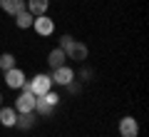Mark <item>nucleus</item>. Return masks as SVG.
Listing matches in <instances>:
<instances>
[{
    "label": "nucleus",
    "instance_id": "1",
    "mask_svg": "<svg viewBox=\"0 0 149 137\" xmlns=\"http://www.w3.org/2000/svg\"><path fill=\"white\" fill-rule=\"evenodd\" d=\"M60 48L65 50L67 60H74V63H85L87 60V45L80 40H74L72 35H62L60 37Z\"/></svg>",
    "mask_w": 149,
    "mask_h": 137
},
{
    "label": "nucleus",
    "instance_id": "2",
    "mask_svg": "<svg viewBox=\"0 0 149 137\" xmlns=\"http://www.w3.org/2000/svg\"><path fill=\"white\" fill-rule=\"evenodd\" d=\"M22 90H30L35 97H40V95H45L47 90H52V77H50V75H45V72H40V75H35L30 82L25 80Z\"/></svg>",
    "mask_w": 149,
    "mask_h": 137
},
{
    "label": "nucleus",
    "instance_id": "3",
    "mask_svg": "<svg viewBox=\"0 0 149 137\" xmlns=\"http://www.w3.org/2000/svg\"><path fill=\"white\" fill-rule=\"evenodd\" d=\"M5 85L10 90H22V85H25V72H22L20 67L5 70Z\"/></svg>",
    "mask_w": 149,
    "mask_h": 137
},
{
    "label": "nucleus",
    "instance_id": "4",
    "mask_svg": "<svg viewBox=\"0 0 149 137\" xmlns=\"http://www.w3.org/2000/svg\"><path fill=\"white\" fill-rule=\"evenodd\" d=\"M50 77H52V85H62V87H65L67 82H72V80H74V70L67 67V65H62V67H55Z\"/></svg>",
    "mask_w": 149,
    "mask_h": 137
},
{
    "label": "nucleus",
    "instance_id": "5",
    "mask_svg": "<svg viewBox=\"0 0 149 137\" xmlns=\"http://www.w3.org/2000/svg\"><path fill=\"white\" fill-rule=\"evenodd\" d=\"M32 27H35V32H37V35L47 37V35H52L55 22H52V18H47V15H37L35 20H32Z\"/></svg>",
    "mask_w": 149,
    "mask_h": 137
},
{
    "label": "nucleus",
    "instance_id": "6",
    "mask_svg": "<svg viewBox=\"0 0 149 137\" xmlns=\"http://www.w3.org/2000/svg\"><path fill=\"white\" fill-rule=\"evenodd\" d=\"M35 100L37 97L32 95L30 90H22V95L17 97V102H15V112H32L35 110Z\"/></svg>",
    "mask_w": 149,
    "mask_h": 137
},
{
    "label": "nucleus",
    "instance_id": "7",
    "mask_svg": "<svg viewBox=\"0 0 149 137\" xmlns=\"http://www.w3.org/2000/svg\"><path fill=\"white\" fill-rule=\"evenodd\" d=\"M119 135L122 137H137L139 135V122L134 120V117H122L119 120Z\"/></svg>",
    "mask_w": 149,
    "mask_h": 137
},
{
    "label": "nucleus",
    "instance_id": "8",
    "mask_svg": "<svg viewBox=\"0 0 149 137\" xmlns=\"http://www.w3.org/2000/svg\"><path fill=\"white\" fill-rule=\"evenodd\" d=\"M0 8H3L8 15H13V18H15L17 13L27 10V8H25V0H0Z\"/></svg>",
    "mask_w": 149,
    "mask_h": 137
},
{
    "label": "nucleus",
    "instance_id": "9",
    "mask_svg": "<svg viewBox=\"0 0 149 137\" xmlns=\"http://www.w3.org/2000/svg\"><path fill=\"white\" fill-rule=\"evenodd\" d=\"M25 8H27V13H32V15H45L47 13V8H50V0H25Z\"/></svg>",
    "mask_w": 149,
    "mask_h": 137
},
{
    "label": "nucleus",
    "instance_id": "10",
    "mask_svg": "<svg viewBox=\"0 0 149 137\" xmlns=\"http://www.w3.org/2000/svg\"><path fill=\"white\" fill-rule=\"evenodd\" d=\"M15 127L17 130H32L35 127V112H17Z\"/></svg>",
    "mask_w": 149,
    "mask_h": 137
},
{
    "label": "nucleus",
    "instance_id": "11",
    "mask_svg": "<svg viewBox=\"0 0 149 137\" xmlns=\"http://www.w3.org/2000/svg\"><path fill=\"white\" fill-rule=\"evenodd\" d=\"M65 60H67V55H65V50H62V48L50 50V55H47V65H50L52 70H55V67H62Z\"/></svg>",
    "mask_w": 149,
    "mask_h": 137
},
{
    "label": "nucleus",
    "instance_id": "12",
    "mask_svg": "<svg viewBox=\"0 0 149 137\" xmlns=\"http://www.w3.org/2000/svg\"><path fill=\"white\" fill-rule=\"evenodd\" d=\"M15 120H17L15 107H0V122L5 127H15Z\"/></svg>",
    "mask_w": 149,
    "mask_h": 137
},
{
    "label": "nucleus",
    "instance_id": "13",
    "mask_svg": "<svg viewBox=\"0 0 149 137\" xmlns=\"http://www.w3.org/2000/svg\"><path fill=\"white\" fill-rule=\"evenodd\" d=\"M32 20H35V15H32V13H27V10H22V13H17V15H15V22H17V27H20V30L32 27Z\"/></svg>",
    "mask_w": 149,
    "mask_h": 137
},
{
    "label": "nucleus",
    "instance_id": "14",
    "mask_svg": "<svg viewBox=\"0 0 149 137\" xmlns=\"http://www.w3.org/2000/svg\"><path fill=\"white\" fill-rule=\"evenodd\" d=\"M52 110H55L52 105H47L42 97H37V100H35V110H32V112H35V115H42V117H50V115H52Z\"/></svg>",
    "mask_w": 149,
    "mask_h": 137
},
{
    "label": "nucleus",
    "instance_id": "15",
    "mask_svg": "<svg viewBox=\"0 0 149 137\" xmlns=\"http://www.w3.org/2000/svg\"><path fill=\"white\" fill-rule=\"evenodd\" d=\"M10 67H15V55L13 53H3L0 55V70L5 72V70H10Z\"/></svg>",
    "mask_w": 149,
    "mask_h": 137
},
{
    "label": "nucleus",
    "instance_id": "16",
    "mask_svg": "<svg viewBox=\"0 0 149 137\" xmlns=\"http://www.w3.org/2000/svg\"><path fill=\"white\" fill-rule=\"evenodd\" d=\"M40 97H42V100L47 102V105H52V107H57V102H60L57 92H52V90H47V92H45V95H40Z\"/></svg>",
    "mask_w": 149,
    "mask_h": 137
},
{
    "label": "nucleus",
    "instance_id": "17",
    "mask_svg": "<svg viewBox=\"0 0 149 137\" xmlns=\"http://www.w3.org/2000/svg\"><path fill=\"white\" fill-rule=\"evenodd\" d=\"M65 87H67V92H72V95H74V92H80V82H74V80H72V82H67V85H65Z\"/></svg>",
    "mask_w": 149,
    "mask_h": 137
},
{
    "label": "nucleus",
    "instance_id": "18",
    "mask_svg": "<svg viewBox=\"0 0 149 137\" xmlns=\"http://www.w3.org/2000/svg\"><path fill=\"white\" fill-rule=\"evenodd\" d=\"M80 77H82V80H87V77H92V70H87V67H85V70H82V72H80Z\"/></svg>",
    "mask_w": 149,
    "mask_h": 137
},
{
    "label": "nucleus",
    "instance_id": "19",
    "mask_svg": "<svg viewBox=\"0 0 149 137\" xmlns=\"http://www.w3.org/2000/svg\"><path fill=\"white\" fill-rule=\"evenodd\" d=\"M0 107H3V95H0Z\"/></svg>",
    "mask_w": 149,
    "mask_h": 137
}]
</instances>
